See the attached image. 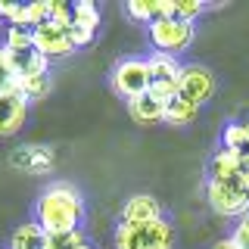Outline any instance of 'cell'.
Listing matches in <instances>:
<instances>
[{"mask_svg": "<svg viewBox=\"0 0 249 249\" xmlns=\"http://www.w3.org/2000/svg\"><path fill=\"white\" fill-rule=\"evenodd\" d=\"M84 243L81 231H62V233H47V246L44 249H78Z\"/></svg>", "mask_w": 249, "mask_h": 249, "instance_id": "20", "label": "cell"}, {"mask_svg": "<svg viewBox=\"0 0 249 249\" xmlns=\"http://www.w3.org/2000/svg\"><path fill=\"white\" fill-rule=\"evenodd\" d=\"M209 171H212V178H209V181H240L243 162H240L237 153L218 150V153L212 156V162H209Z\"/></svg>", "mask_w": 249, "mask_h": 249, "instance_id": "13", "label": "cell"}, {"mask_svg": "<svg viewBox=\"0 0 249 249\" xmlns=\"http://www.w3.org/2000/svg\"><path fill=\"white\" fill-rule=\"evenodd\" d=\"M31 50L44 59L53 56H66L75 47L69 41V25H53V22H44V25L31 28Z\"/></svg>", "mask_w": 249, "mask_h": 249, "instance_id": "8", "label": "cell"}, {"mask_svg": "<svg viewBox=\"0 0 249 249\" xmlns=\"http://www.w3.org/2000/svg\"><path fill=\"white\" fill-rule=\"evenodd\" d=\"M146 69H150V97L159 100V103H168V100L178 97V75H181V62L175 56H165V53H153L146 59Z\"/></svg>", "mask_w": 249, "mask_h": 249, "instance_id": "5", "label": "cell"}, {"mask_svg": "<svg viewBox=\"0 0 249 249\" xmlns=\"http://www.w3.org/2000/svg\"><path fill=\"white\" fill-rule=\"evenodd\" d=\"M13 249H44L47 246V233L37 228V221H28V224H19L10 240Z\"/></svg>", "mask_w": 249, "mask_h": 249, "instance_id": "15", "label": "cell"}, {"mask_svg": "<svg viewBox=\"0 0 249 249\" xmlns=\"http://www.w3.org/2000/svg\"><path fill=\"white\" fill-rule=\"evenodd\" d=\"M28 119V100L16 88L0 93V137H10L25 124Z\"/></svg>", "mask_w": 249, "mask_h": 249, "instance_id": "9", "label": "cell"}, {"mask_svg": "<svg viewBox=\"0 0 249 249\" xmlns=\"http://www.w3.org/2000/svg\"><path fill=\"white\" fill-rule=\"evenodd\" d=\"M196 115H199V106H193V103H187V100L175 97V100L165 103V119H162V122H168V124H190Z\"/></svg>", "mask_w": 249, "mask_h": 249, "instance_id": "16", "label": "cell"}, {"mask_svg": "<svg viewBox=\"0 0 249 249\" xmlns=\"http://www.w3.org/2000/svg\"><path fill=\"white\" fill-rule=\"evenodd\" d=\"M53 25H69L72 22V6L69 3H59V0H50V19Z\"/></svg>", "mask_w": 249, "mask_h": 249, "instance_id": "25", "label": "cell"}, {"mask_svg": "<svg viewBox=\"0 0 249 249\" xmlns=\"http://www.w3.org/2000/svg\"><path fill=\"white\" fill-rule=\"evenodd\" d=\"M50 19V0H35L25 3V28H37Z\"/></svg>", "mask_w": 249, "mask_h": 249, "instance_id": "22", "label": "cell"}, {"mask_svg": "<svg viewBox=\"0 0 249 249\" xmlns=\"http://www.w3.org/2000/svg\"><path fill=\"white\" fill-rule=\"evenodd\" d=\"M128 16L140 25H150V22L159 19V0H128Z\"/></svg>", "mask_w": 249, "mask_h": 249, "instance_id": "19", "label": "cell"}, {"mask_svg": "<svg viewBox=\"0 0 249 249\" xmlns=\"http://www.w3.org/2000/svg\"><path fill=\"white\" fill-rule=\"evenodd\" d=\"M202 10H206V3H199V0H178V3H175V19L193 22Z\"/></svg>", "mask_w": 249, "mask_h": 249, "instance_id": "23", "label": "cell"}, {"mask_svg": "<svg viewBox=\"0 0 249 249\" xmlns=\"http://www.w3.org/2000/svg\"><path fill=\"white\" fill-rule=\"evenodd\" d=\"M171 243L175 233L165 218L150 224H119L115 231V249H171Z\"/></svg>", "mask_w": 249, "mask_h": 249, "instance_id": "2", "label": "cell"}, {"mask_svg": "<svg viewBox=\"0 0 249 249\" xmlns=\"http://www.w3.org/2000/svg\"><path fill=\"white\" fill-rule=\"evenodd\" d=\"M10 88H16V75H13V69H10L6 50L0 47V93H3V90H10Z\"/></svg>", "mask_w": 249, "mask_h": 249, "instance_id": "26", "label": "cell"}, {"mask_svg": "<svg viewBox=\"0 0 249 249\" xmlns=\"http://www.w3.org/2000/svg\"><path fill=\"white\" fill-rule=\"evenodd\" d=\"M150 221H162L159 199L150 196V193H134L131 199H124L122 224H150Z\"/></svg>", "mask_w": 249, "mask_h": 249, "instance_id": "10", "label": "cell"}, {"mask_svg": "<svg viewBox=\"0 0 249 249\" xmlns=\"http://www.w3.org/2000/svg\"><path fill=\"white\" fill-rule=\"evenodd\" d=\"M84 218V199L72 184H50L37 199V228L44 233L78 231Z\"/></svg>", "mask_w": 249, "mask_h": 249, "instance_id": "1", "label": "cell"}, {"mask_svg": "<svg viewBox=\"0 0 249 249\" xmlns=\"http://www.w3.org/2000/svg\"><path fill=\"white\" fill-rule=\"evenodd\" d=\"M10 162L22 171H35L37 175V171H50L56 165V156H53V150H47V146H19Z\"/></svg>", "mask_w": 249, "mask_h": 249, "instance_id": "11", "label": "cell"}, {"mask_svg": "<svg viewBox=\"0 0 249 249\" xmlns=\"http://www.w3.org/2000/svg\"><path fill=\"white\" fill-rule=\"evenodd\" d=\"M212 249H237V243H233V240L228 237V240H218V243H215Z\"/></svg>", "mask_w": 249, "mask_h": 249, "instance_id": "28", "label": "cell"}, {"mask_svg": "<svg viewBox=\"0 0 249 249\" xmlns=\"http://www.w3.org/2000/svg\"><path fill=\"white\" fill-rule=\"evenodd\" d=\"M215 93V75L206 66H181L178 75V97L193 106H202Z\"/></svg>", "mask_w": 249, "mask_h": 249, "instance_id": "6", "label": "cell"}, {"mask_svg": "<svg viewBox=\"0 0 249 249\" xmlns=\"http://www.w3.org/2000/svg\"><path fill=\"white\" fill-rule=\"evenodd\" d=\"M128 112H131V119L137 124H156V122L165 119V103H159V100L150 97V93H143V97L128 100Z\"/></svg>", "mask_w": 249, "mask_h": 249, "instance_id": "12", "label": "cell"}, {"mask_svg": "<svg viewBox=\"0 0 249 249\" xmlns=\"http://www.w3.org/2000/svg\"><path fill=\"white\" fill-rule=\"evenodd\" d=\"M3 50H31V28L6 25V44Z\"/></svg>", "mask_w": 249, "mask_h": 249, "instance_id": "21", "label": "cell"}, {"mask_svg": "<svg viewBox=\"0 0 249 249\" xmlns=\"http://www.w3.org/2000/svg\"><path fill=\"white\" fill-rule=\"evenodd\" d=\"M246 143H249V131H246V122H231V124H224V131H221V150L240 153V150H243Z\"/></svg>", "mask_w": 249, "mask_h": 249, "instance_id": "17", "label": "cell"}, {"mask_svg": "<svg viewBox=\"0 0 249 249\" xmlns=\"http://www.w3.org/2000/svg\"><path fill=\"white\" fill-rule=\"evenodd\" d=\"M16 90L25 100H41L50 90V75L47 72H28V75H16Z\"/></svg>", "mask_w": 249, "mask_h": 249, "instance_id": "14", "label": "cell"}, {"mask_svg": "<svg viewBox=\"0 0 249 249\" xmlns=\"http://www.w3.org/2000/svg\"><path fill=\"white\" fill-rule=\"evenodd\" d=\"M78 249H93V246L88 243V240H84V243H81V246H78Z\"/></svg>", "mask_w": 249, "mask_h": 249, "instance_id": "30", "label": "cell"}, {"mask_svg": "<svg viewBox=\"0 0 249 249\" xmlns=\"http://www.w3.org/2000/svg\"><path fill=\"white\" fill-rule=\"evenodd\" d=\"M72 25H81V28H88V31H97V25H100L97 3H90V0H78V3L72 6Z\"/></svg>", "mask_w": 249, "mask_h": 249, "instance_id": "18", "label": "cell"}, {"mask_svg": "<svg viewBox=\"0 0 249 249\" xmlns=\"http://www.w3.org/2000/svg\"><path fill=\"white\" fill-rule=\"evenodd\" d=\"M206 196H209V206L224 218L249 215V196L243 190V181H209Z\"/></svg>", "mask_w": 249, "mask_h": 249, "instance_id": "4", "label": "cell"}, {"mask_svg": "<svg viewBox=\"0 0 249 249\" xmlns=\"http://www.w3.org/2000/svg\"><path fill=\"white\" fill-rule=\"evenodd\" d=\"M112 88L128 100L143 97V93L150 90V69H146V59H122L112 72Z\"/></svg>", "mask_w": 249, "mask_h": 249, "instance_id": "7", "label": "cell"}, {"mask_svg": "<svg viewBox=\"0 0 249 249\" xmlns=\"http://www.w3.org/2000/svg\"><path fill=\"white\" fill-rule=\"evenodd\" d=\"M0 16L6 19V25L25 28V3H0Z\"/></svg>", "mask_w": 249, "mask_h": 249, "instance_id": "24", "label": "cell"}, {"mask_svg": "<svg viewBox=\"0 0 249 249\" xmlns=\"http://www.w3.org/2000/svg\"><path fill=\"white\" fill-rule=\"evenodd\" d=\"M233 243H237V249H249V215H243L237 221V231H233Z\"/></svg>", "mask_w": 249, "mask_h": 249, "instance_id": "27", "label": "cell"}, {"mask_svg": "<svg viewBox=\"0 0 249 249\" xmlns=\"http://www.w3.org/2000/svg\"><path fill=\"white\" fill-rule=\"evenodd\" d=\"M240 181H243V190L249 196V165H243V171H240Z\"/></svg>", "mask_w": 249, "mask_h": 249, "instance_id": "29", "label": "cell"}, {"mask_svg": "<svg viewBox=\"0 0 249 249\" xmlns=\"http://www.w3.org/2000/svg\"><path fill=\"white\" fill-rule=\"evenodd\" d=\"M150 44L156 47V53L165 56H178L193 44V22H181V19H156L150 22Z\"/></svg>", "mask_w": 249, "mask_h": 249, "instance_id": "3", "label": "cell"}]
</instances>
